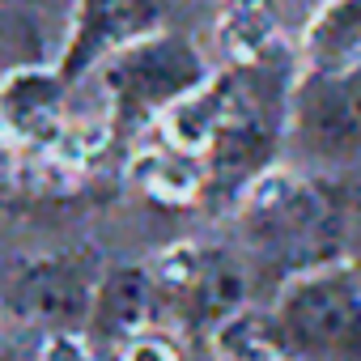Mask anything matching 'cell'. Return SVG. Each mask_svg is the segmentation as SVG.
Wrapping results in <instances>:
<instances>
[{
  "label": "cell",
  "instance_id": "6da1fadb",
  "mask_svg": "<svg viewBox=\"0 0 361 361\" xmlns=\"http://www.w3.org/2000/svg\"><path fill=\"white\" fill-rule=\"evenodd\" d=\"M281 336L310 357H361V293L331 272L302 276L281 298Z\"/></svg>",
  "mask_w": 361,
  "mask_h": 361
},
{
  "label": "cell",
  "instance_id": "8fae6325",
  "mask_svg": "<svg viewBox=\"0 0 361 361\" xmlns=\"http://www.w3.org/2000/svg\"><path fill=\"white\" fill-rule=\"evenodd\" d=\"M327 136L348 140V145L361 140V64H353L336 81V90H331V102H327Z\"/></svg>",
  "mask_w": 361,
  "mask_h": 361
},
{
  "label": "cell",
  "instance_id": "9c48e42d",
  "mask_svg": "<svg viewBox=\"0 0 361 361\" xmlns=\"http://www.w3.org/2000/svg\"><path fill=\"white\" fill-rule=\"evenodd\" d=\"M217 353L226 361H289V344L281 327H272L255 310H238L217 327Z\"/></svg>",
  "mask_w": 361,
  "mask_h": 361
},
{
  "label": "cell",
  "instance_id": "ba28073f",
  "mask_svg": "<svg viewBox=\"0 0 361 361\" xmlns=\"http://www.w3.org/2000/svg\"><path fill=\"white\" fill-rule=\"evenodd\" d=\"M276 39V0H221V47L251 64Z\"/></svg>",
  "mask_w": 361,
  "mask_h": 361
},
{
  "label": "cell",
  "instance_id": "7c38bea8",
  "mask_svg": "<svg viewBox=\"0 0 361 361\" xmlns=\"http://www.w3.org/2000/svg\"><path fill=\"white\" fill-rule=\"evenodd\" d=\"M119 361H178V353H174V344L166 336H149L145 331V336H136V340L123 344Z\"/></svg>",
  "mask_w": 361,
  "mask_h": 361
},
{
  "label": "cell",
  "instance_id": "30bf717a",
  "mask_svg": "<svg viewBox=\"0 0 361 361\" xmlns=\"http://www.w3.org/2000/svg\"><path fill=\"white\" fill-rule=\"evenodd\" d=\"M136 183L166 204H188L200 192V161H192V153H145L136 161Z\"/></svg>",
  "mask_w": 361,
  "mask_h": 361
},
{
  "label": "cell",
  "instance_id": "7a4b0ae2",
  "mask_svg": "<svg viewBox=\"0 0 361 361\" xmlns=\"http://www.w3.org/2000/svg\"><path fill=\"white\" fill-rule=\"evenodd\" d=\"M106 81L115 90V102L132 115H153L170 111L204 85L200 60L192 47L161 39V43H140L106 64Z\"/></svg>",
  "mask_w": 361,
  "mask_h": 361
},
{
  "label": "cell",
  "instance_id": "52a82bcc",
  "mask_svg": "<svg viewBox=\"0 0 361 361\" xmlns=\"http://www.w3.org/2000/svg\"><path fill=\"white\" fill-rule=\"evenodd\" d=\"M306 51L319 68L353 64L361 51V0H331L327 9H319L306 30Z\"/></svg>",
  "mask_w": 361,
  "mask_h": 361
},
{
  "label": "cell",
  "instance_id": "3957f363",
  "mask_svg": "<svg viewBox=\"0 0 361 361\" xmlns=\"http://www.w3.org/2000/svg\"><path fill=\"white\" fill-rule=\"evenodd\" d=\"M98 285L102 281L94 276L90 255H81V251L51 255V259H35L30 268H22V276L13 285V306L30 323H43L56 336H73V327L94 314Z\"/></svg>",
  "mask_w": 361,
  "mask_h": 361
},
{
  "label": "cell",
  "instance_id": "277c9868",
  "mask_svg": "<svg viewBox=\"0 0 361 361\" xmlns=\"http://www.w3.org/2000/svg\"><path fill=\"white\" fill-rule=\"evenodd\" d=\"M157 26V0H85V18L68 51V73L90 68L102 56L140 47Z\"/></svg>",
  "mask_w": 361,
  "mask_h": 361
},
{
  "label": "cell",
  "instance_id": "8992f818",
  "mask_svg": "<svg viewBox=\"0 0 361 361\" xmlns=\"http://www.w3.org/2000/svg\"><path fill=\"white\" fill-rule=\"evenodd\" d=\"M153 293H157V285H153V272H145V268H119V272L102 276L94 314H90L94 331L102 340H123V344L145 336V323L153 314Z\"/></svg>",
  "mask_w": 361,
  "mask_h": 361
},
{
  "label": "cell",
  "instance_id": "5b68a950",
  "mask_svg": "<svg viewBox=\"0 0 361 361\" xmlns=\"http://www.w3.org/2000/svg\"><path fill=\"white\" fill-rule=\"evenodd\" d=\"M64 81L43 68H22L0 81V123L18 140H51L60 136Z\"/></svg>",
  "mask_w": 361,
  "mask_h": 361
}]
</instances>
